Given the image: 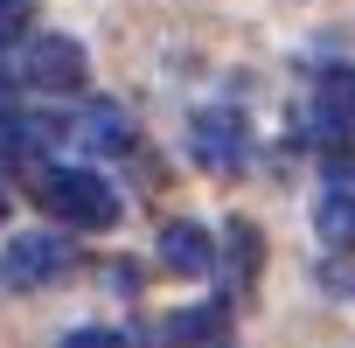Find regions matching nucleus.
Segmentation results:
<instances>
[{"label": "nucleus", "mask_w": 355, "mask_h": 348, "mask_svg": "<svg viewBox=\"0 0 355 348\" xmlns=\"http://www.w3.org/2000/svg\"><path fill=\"white\" fill-rule=\"evenodd\" d=\"M42 202L70 230H112L119 223V195H112L105 174H91V167H49L42 174Z\"/></svg>", "instance_id": "nucleus-1"}, {"label": "nucleus", "mask_w": 355, "mask_h": 348, "mask_svg": "<svg viewBox=\"0 0 355 348\" xmlns=\"http://www.w3.org/2000/svg\"><path fill=\"white\" fill-rule=\"evenodd\" d=\"M77 265V244L63 230H21L8 251H0V286L8 293H42Z\"/></svg>", "instance_id": "nucleus-2"}, {"label": "nucleus", "mask_w": 355, "mask_h": 348, "mask_svg": "<svg viewBox=\"0 0 355 348\" xmlns=\"http://www.w3.org/2000/svg\"><path fill=\"white\" fill-rule=\"evenodd\" d=\"M21 84H35V91H49V98L77 91V84H84V42H70V35H28V49H21Z\"/></svg>", "instance_id": "nucleus-3"}, {"label": "nucleus", "mask_w": 355, "mask_h": 348, "mask_svg": "<svg viewBox=\"0 0 355 348\" xmlns=\"http://www.w3.org/2000/svg\"><path fill=\"white\" fill-rule=\"evenodd\" d=\"M189 153H196V167H209V174H237V167L251 160V132H244L237 112H202V119L189 125Z\"/></svg>", "instance_id": "nucleus-4"}, {"label": "nucleus", "mask_w": 355, "mask_h": 348, "mask_svg": "<svg viewBox=\"0 0 355 348\" xmlns=\"http://www.w3.org/2000/svg\"><path fill=\"white\" fill-rule=\"evenodd\" d=\"M70 139H77V146H91V153H125V146H132V119H125L119 105L91 98V105L70 119Z\"/></svg>", "instance_id": "nucleus-5"}, {"label": "nucleus", "mask_w": 355, "mask_h": 348, "mask_svg": "<svg viewBox=\"0 0 355 348\" xmlns=\"http://www.w3.org/2000/svg\"><path fill=\"white\" fill-rule=\"evenodd\" d=\"M160 265H167V272H182V279H202V272L216 265L209 230H202V223H189V216H174V223L160 230Z\"/></svg>", "instance_id": "nucleus-6"}, {"label": "nucleus", "mask_w": 355, "mask_h": 348, "mask_svg": "<svg viewBox=\"0 0 355 348\" xmlns=\"http://www.w3.org/2000/svg\"><path fill=\"white\" fill-rule=\"evenodd\" d=\"M167 334L182 341V348H230V306H223V299H202V306H189V313H174Z\"/></svg>", "instance_id": "nucleus-7"}, {"label": "nucleus", "mask_w": 355, "mask_h": 348, "mask_svg": "<svg viewBox=\"0 0 355 348\" xmlns=\"http://www.w3.org/2000/svg\"><path fill=\"white\" fill-rule=\"evenodd\" d=\"M313 230H320L334 251H355V189L327 182V195L313 202Z\"/></svg>", "instance_id": "nucleus-8"}, {"label": "nucleus", "mask_w": 355, "mask_h": 348, "mask_svg": "<svg viewBox=\"0 0 355 348\" xmlns=\"http://www.w3.org/2000/svg\"><path fill=\"white\" fill-rule=\"evenodd\" d=\"M320 132H355V70L320 77V105H313Z\"/></svg>", "instance_id": "nucleus-9"}, {"label": "nucleus", "mask_w": 355, "mask_h": 348, "mask_svg": "<svg viewBox=\"0 0 355 348\" xmlns=\"http://www.w3.org/2000/svg\"><path fill=\"white\" fill-rule=\"evenodd\" d=\"M230 251H223V265H230V279L237 286H251L258 279V258H265V237H258V223H230V237H223Z\"/></svg>", "instance_id": "nucleus-10"}, {"label": "nucleus", "mask_w": 355, "mask_h": 348, "mask_svg": "<svg viewBox=\"0 0 355 348\" xmlns=\"http://www.w3.org/2000/svg\"><path fill=\"white\" fill-rule=\"evenodd\" d=\"M28 28H35V0H0V49L28 42Z\"/></svg>", "instance_id": "nucleus-11"}, {"label": "nucleus", "mask_w": 355, "mask_h": 348, "mask_svg": "<svg viewBox=\"0 0 355 348\" xmlns=\"http://www.w3.org/2000/svg\"><path fill=\"white\" fill-rule=\"evenodd\" d=\"M56 348H119V334H112V327H77V334H63Z\"/></svg>", "instance_id": "nucleus-12"}, {"label": "nucleus", "mask_w": 355, "mask_h": 348, "mask_svg": "<svg viewBox=\"0 0 355 348\" xmlns=\"http://www.w3.org/2000/svg\"><path fill=\"white\" fill-rule=\"evenodd\" d=\"M320 279H327V286H334V293H355V265H327V272H320Z\"/></svg>", "instance_id": "nucleus-13"}, {"label": "nucleus", "mask_w": 355, "mask_h": 348, "mask_svg": "<svg viewBox=\"0 0 355 348\" xmlns=\"http://www.w3.org/2000/svg\"><path fill=\"white\" fill-rule=\"evenodd\" d=\"M8 119H15V77L0 70V125H8Z\"/></svg>", "instance_id": "nucleus-14"}, {"label": "nucleus", "mask_w": 355, "mask_h": 348, "mask_svg": "<svg viewBox=\"0 0 355 348\" xmlns=\"http://www.w3.org/2000/svg\"><path fill=\"white\" fill-rule=\"evenodd\" d=\"M0 216H8V195H0Z\"/></svg>", "instance_id": "nucleus-15"}]
</instances>
